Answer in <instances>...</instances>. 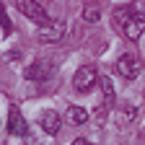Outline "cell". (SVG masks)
<instances>
[{
	"label": "cell",
	"instance_id": "10",
	"mask_svg": "<svg viewBox=\"0 0 145 145\" xmlns=\"http://www.w3.org/2000/svg\"><path fill=\"white\" fill-rule=\"evenodd\" d=\"M62 34H65V26H62V24H52V26H47L44 31H39V39H42L44 44H49V42H60Z\"/></svg>",
	"mask_w": 145,
	"mask_h": 145
},
{
	"label": "cell",
	"instance_id": "1",
	"mask_svg": "<svg viewBox=\"0 0 145 145\" xmlns=\"http://www.w3.org/2000/svg\"><path fill=\"white\" fill-rule=\"evenodd\" d=\"M16 8L21 10L26 18H31L34 24H39V26H52L49 13L44 10V5L36 3V0H16Z\"/></svg>",
	"mask_w": 145,
	"mask_h": 145
},
{
	"label": "cell",
	"instance_id": "3",
	"mask_svg": "<svg viewBox=\"0 0 145 145\" xmlns=\"http://www.w3.org/2000/svg\"><path fill=\"white\" fill-rule=\"evenodd\" d=\"M114 70L119 72L122 80H135L142 72V62L135 57V54H122V57L117 60V65H114Z\"/></svg>",
	"mask_w": 145,
	"mask_h": 145
},
{
	"label": "cell",
	"instance_id": "12",
	"mask_svg": "<svg viewBox=\"0 0 145 145\" xmlns=\"http://www.w3.org/2000/svg\"><path fill=\"white\" fill-rule=\"evenodd\" d=\"M83 18H86V21H91V24H96L99 18H101V13H99V8H86V10H83Z\"/></svg>",
	"mask_w": 145,
	"mask_h": 145
},
{
	"label": "cell",
	"instance_id": "8",
	"mask_svg": "<svg viewBox=\"0 0 145 145\" xmlns=\"http://www.w3.org/2000/svg\"><path fill=\"white\" fill-rule=\"evenodd\" d=\"M39 124H42V130L47 135H57L60 127H62V117L57 112H52V109H47V112H42V117H39Z\"/></svg>",
	"mask_w": 145,
	"mask_h": 145
},
{
	"label": "cell",
	"instance_id": "15",
	"mask_svg": "<svg viewBox=\"0 0 145 145\" xmlns=\"http://www.w3.org/2000/svg\"><path fill=\"white\" fill-rule=\"evenodd\" d=\"M72 145H91V142H88V140H75Z\"/></svg>",
	"mask_w": 145,
	"mask_h": 145
},
{
	"label": "cell",
	"instance_id": "13",
	"mask_svg": "<svg viewBox=\"0 0 145 145\" xmlns=\"http://www.w3.org/2000/svg\"><path fill=\"white\" fill-rule=\"evenodd\" d=\"M135 114H137V106H127L122 119H124V122H132V119H135Z\"/></svg>",
	"mask_w": 145,
	"mask_h": 145
},
{
	"label": "cell",
	"instance_id": "7",
	"mask_svg": "<svg viewBox=\"0 0 145 145\" xmlns=\"http://www.w3.org/2000/svg\"><path fill=\"white\" fill-rule=\"evenodd\" d=\"M137 13V5L135 3H130V5H119V8H114V13H112V24H114V29L122 34V29H124V24L130 21V18Z\"/></svg>",
	"mask_w": 145,
	"mask_h": 145
},
{
	"label": "cell",
	"instance_id": "6",
	"mask_svg": "<svg viewBox=\"0 0 145 145\" xmlns=\"http://www.w3.org/2000/svg\"><path fill=\"white\" fill-rule=\"evenodd\" d=\"M26 132H29V124H26L24 114L18 112L16 106H10V112H8V135H13V137H26Z\"/></svg>",
	"mask_w": 145,
	"mask_h": 145
},
{
	"label": "cell",
	"instance_id": "14",
	"mask_svg": "<svg viewBox=\"0 0 145 145\" xmlns=\"http://www.w3.org/2000/svg\"><path fill=\"white\" fill-rule=\"evenodd\" d=\"M3 24H5V31H3V36H10V18H8V13H3Z\"/></svg>",
	"mask_w": 145,
	"mask_h": 145
},
{
	"label": "cell",
	"instance_id": "2",
	"mask_svg": "<svg viewBox=\"0 0 145 145\" xmlns=\"http://www.w3.org/2000/svg\"><path fill=\"white\" fill-rule=\"evenodd\" d=\"M96 80H99L96 67L93 65H83V67H78L75 75H72V88H75L78 93H88V91L96 86Z\"/></svg>",
	"mask_w": 145,
	"mask_h": 145
},
{
	"label": "cell",
	"instance_id": "5",
	"mask_svg": "<svg viewBox=\"0 0 145 145\" xmlns=\"http://www.w3.org/2000/svg\"><path fill=\"white\" fill-rule=\"evenodd\" d=\"M142 31H145V13H135L130 21L124 24V29H122V36L124 39H130V42H137L140 36H142Z\"/></svg>",
	"mask_w": 145,
	"mask_h": 145
},
{
	"label": "cell",
	"instance_id": "9",
	"mask_svg": "<svg viewBox=\"0 0 145 145\" xmlns=\"http://www.w3.org/2000/svg\"><path fill=\"white\" fill-rule=\"evenodd\" d=\"M99 83H101V91H104V104L99 106V122H104V119H106V112H109L112 104H114V88H112V80H109L106 75H104Z\"/></svg>",
	"mask_w": 145,
	"mask_h": 145
},
{
	"label": "cell",
	"instance_id": "4",
	"mask_svg": "<svg viewBox=\"0 0 145 145\" xmlns=\"http://www.w3.org/2000/svg\"><path fill=\"white\" fill-rule=\"evenodd\" d=\"M52 72H54V62H49V60H36V62H31L26 67L24 75L29 80H47V78H52Z\"/></svg>",
	"mask_w": 145,
	"mask_h": 145
},
{
	"label": "cell",
	"instance_id": "11",
	"mask_svg": "<svg viewBox=\"0 0 145 145\" xmlns=\"http://www.w3.org/2000/svg\"><path fill=\"white\" fill-rule=\"evenodd\" d=\"M65 119H67L70 124H83V122H88V112H86L83 106H67Z\"/></svg>",
	"mask_w": 145,
	"mask_h": 145
}]
</instances>
